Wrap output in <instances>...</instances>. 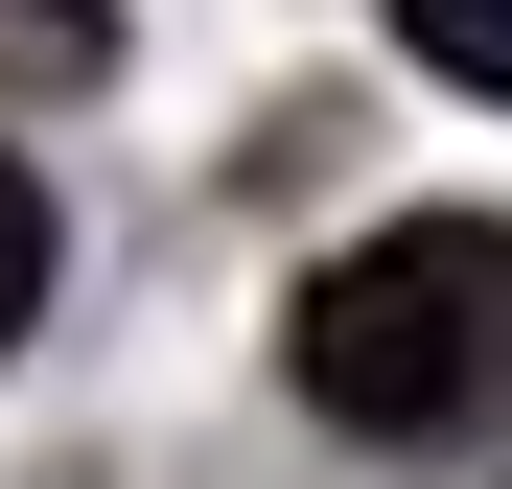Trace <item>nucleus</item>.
<instances>
[{
  "instance_id": "obj_4",
  "label": "nucleus",
  "mask_w": 512,
  "mask_h": 489,
  "mask_svg": "<svg viewBox=\"0 0 512 489\" xmlns=\"http://www.w3.org/2000/svg\"><path fill=\"white\" fill-rule=\"evenodd\" d=\"M24 326H47V187L0 163V350H24Z\"/></svg>"
},
{
  "instance_id": "obj_2",
  "label": "nucleus",
  "mask_w": 512,
  "mask_h": 489,
  "mask_svg": "<svg viewBox=\"0 0 512 489\" xmlns=\"http://www.w3.org/2000/svg\"><path fill=\"white\" fill-rule=\"evenodd\" d=\"M117 70V0H0V117H70Z\"/></svg>"
},
{
  "instance_id": "obj_1",
  "label": "nucleus",
  "mask_w": 512,
  "mask_h": 489,
  "mask_svg": "<svg viewBox=\"0 0 512 489\" xmlns=\"http://www.w3.org/2000/svg\"><path fill=\"white\" fill-rule=\"evenodd\" d=\"M280 373H303V420H350V443H489L512 420V233L489 210L350 233V257L280 303Z\"/></svg>"
},
{
  "instance_id": "obj_3",
  "label": "nucleus",
  "mask_w": 512,
  "mask_h": 489,
  "mask_svg": "<svg viewBox=\"0 0 512 489\" xmlns=\"http://www.w3.org/2000/svg\"><path fill=\"white\" fill-rule=\"evenodd\" d=\"M396 47L443 70V94H512V0H396Z\"/></svg>"
}]
</instances>
